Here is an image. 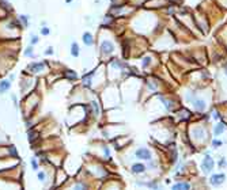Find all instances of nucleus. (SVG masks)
<instances>
[{
	"label": "nucleus",
	"instance_id": "f257e3e1",
	"mask_svg": "<svg viewBox=\"0 0 227 190\" xmlns=\"http://www.w3.org/2000/svg\"><path fill=\"white\" fill-rule=\"evenodd\" d=\"M213 167H215L213 159L209 156V155H205L204 159H203V163H201V171L204 174H209L211 171L213 170Z\"/></svg>",
	"mask_w": 227,
	"mask_h": 190
},
{
	"label": "nucleus",
	"instance_id": "f03ea898",
	"mask_svg": "<svg viewBox=\"0 0 227 190\" xmlns=\"http://www.w3.org/2000/svg\"><path fill=\"white\" fill-rule=\"evenodd\" d=\"M135 156L137 157V159H142V160H151V151L148 148H139L136 149V152H135Z\"/></svg>",
	"mask_w": 227,
	"mask_h": 190
},
{
	"label": "nucleus",
	"instance_id": "7ed1b4c3",
	"mask_svg": "<svg viewBox=\"0 0 227 190\" xmlns=\"http://www.w3.org/2000/svg\"><path fill=\"white\" fill-rule=\"evenodd\" d=\"M224 179H226L224 174H213L209 178V183L212 185V186H219V185H222L224 182Z\"/></svg>",
	"mask_w": 227,
	"mask_h": 190
},
{
	"label": "nucleus",
	"instance_id": "20e7f679",
	"mask_svg": "<svg viewBox=\"0 0 227 190\" xmlns=\"http://www.w3.org/2000/svg\"><path fill=\"white\" fill-rule=\"evenodd\" d=\"M113 50H114V46H113L112 42H109V41H104V42L101 43V53L102 54L109 56V54L113 53Z\"/></svg>",
	"mask_w": 227,
	"mask_h": 190
},
{
	"label": "nucleus",
	"instance_id": "39448f33",
	"mask_svg": "<svg viewBox=\"0 0 227 190\" xmlns=\"http://www.w3.org/2000/svg\"><path fill=\"white\" fill-rule=\"evenodd\" d=\"M82 41L86 46H93L94 45V38H93V35H91V33H88V31L83 33Z\"/></svg>",
	"mask_w": 227,
	"mask_h": 190
},
{
	"label": "nucleus",
	"instance_id": "423d86ee",
	"mask_svg": "<svg viewBox=\"0 0 227 190\" xmlns=\"http://www.w3.org/2000/svg\"><path fill=\"white\" fill-rule=\"evenodd\" d=\"M11 88V80H0V94H4Z\"/></svg>",
	"mask_w": 227,
	"mask_h": 190
},
{
	"label": "nucleus",
	"instance_id": "0eeeda50",
	"mask_svg": "<svg viewBox=\"0 0 227 190\" xmlns=\"http://www.w3.org/2000/svg\"><path fill=\"white\" fill-rule=\"evenodd\" d=\"M69 53H71V56L72 57H79V54H80V48H79V45H78V42H72L71 43V49H69Z\"/></svg>",
	"mask_w": 227,
	"mask_h": 190
},
{
	"label": "nucleus",
	"instance_id": "6e6552de",
	"mask_svg": "<svg viewBox=\"0 0 227 190\" xmlns=\"http://www.w3.org/2000/svg\"><path fill=\"white\" fill-rule=\"evenodd\" d=\"M131 170L133 174H142L145 171V166L142 164V163H135V164L131 167Z\"/></svg>",
	"mask_w": 227,
	"mask_h": 190
},
{
	"label": "nucleus",
	"instance_id": "1a4fd4ad",
	"mask_svg": "<svg viewBox=\"0 0 227 190\" xmlns=\"http://www.w3.org/2000/svg\"><path fill=\"white\" fill-rule=\"evenodd\" d=\"M64 76H66L67 80H76L78 79V73L75 72V71L72 69H66V72H64Z\"/></svg>",
	"mask_w": 227,
	"mask_h": 190
},
{
	"label": "nucleus",
	"instance_id": "9d476101",
	"mask_svg": "<svg viewBox=\"0 0 227 190\" xmlns=\"http://www.w3.org/2000/svg\"><path fill=\"white\" fill-rule=\"evenodd\" d=\"M224 129H226V125H224L223 122H219V124L213 128V135H215V136L222 135V133L224 132Z\"/></svg>",
	"mask_w": 227,
	"mask_h": 190
},
{
	"label": "nucleus",
	"instance_id": "9b49d317",
	"mask_svg": "<svg viewBox=\"0 0 227 190\" xmlns=\"http://www.w3.org/2000/svg\"><path fill=\"white\" fill-rule=\"evenodd\" d=\"M193 106H194V109H196L197 111H203L205 109V102L203 99H196L193 102Z\"/></svg>",
	"mask_w": 227,
	"mask_h": 190
},
{
	"label": "nucleus",
	"instance_id": "f8f14e48",
	"mask_svg": "<svg viewBox=\"0 0 227 190\" xmlns=\"http://www.w3.org/2000/svg\"><path fill=\"white\" fill-rule=\"evenodd\" d=\"M29 68H30L31 72H40L41 69H44V62H34Z\"/></svg>",
	"mask_w": 227,
	"mask_h": 190
},
{
	"label": "nucleus",
	"instance_id": "ddd939ff",
	"mask_svg": "<svg viewBox=\"0 0 227 190\" xmlns=\"http://www.w3.org/2000/svg\"><path fill=\"white\" fill-rule=\"evenodd\" d=\"M33 53H34V48H33V45L27 46V48L25 49V52H23V54H25L26 57H34V56H33Z\"/></svg>",
	"mask_w": 227,
	"mask_h": 190
},
{
	"label": "nucleus",
	"instance_id": "4468645a",
	"mask_svg": "<svg viewBox=\"0 0 227 190\" xmlns=\"http://www.w3.org/2000/svg\"><path fill=\"white\" fill-rule=\"evenodd\" d=\"M173 189H190V185L189 183H175L173 186Z\"/></svg>",
	"mask_w": 227,
	"mask_h": 190
},
{
	"label": "nucleus",
	"instance_id": "2eb2a0df",
	"mask_svg": "<svg viewBox=\"0 0 227 190\" xmlns=\"http://www.w3.org/2000/svg\"><path fill=\"white\" fill-rule=\"evenodd\" d=\"M30 164H31V168H33L34 171H37V170H38V160H37L36 157H31V160H30Z\"/></svg>",
	"mask_w": 227,
	"mask_h": 190
},
{
	"label": "nucleus",
	"instance_id": "dca6fc26",
	"mask_svg": "<svg viewBox=\"0 0 227 190\" xmlns=\"http://www.w3.org/2000/svg\"><path fill=\"white\" fill-rule=\"evenodd\" d=\"M19 21L23 23V26L27 27V24H29V16L27 15H21L19 16Z\"/></svg>",
	"mask_w": 227,
	"mask_h": 190
},
{
	"label": "nucleus",
	"instance_id": "f3484780",
	"mask_svg": "<svg viewBox=\"0 0 227 190\" xmlns=\"http://www.w3.org/2000/svg\"><path fill=\"white\" fill-rule=\"evenodd\" d=\"M8 151H10V154H11L14 157H18V151H17V148H15V145H10L8 147Z\"/></svg>",
	"mask_w": 227,
	"mask_h": 190
},
{
	"label": "nucleus",
	"instance_id": "a211bd4d",
	"mask_svg": "<svg viewBox=\"0 0 227 190\" xmlns=\"http://www.w3.org/2000/svg\"><path fill=\"white\" fill-rule=\"evenodd\" d=\"M37 176H38V181L40 182H45V181H46V174H45L44 171H40Z\"/></svg>",
	"mask_w": 227,
	"mask_h": 190
},
{
	"label": "nucleus",
	"instance_id": "6ab92c4d",
	"mask_svg": "<svg viewBox=\"0 0 227 190\" xmlns=\"http://www.w3.org/2000/svg\"><path fill=\"white\" fill-rule=\"evenodd\" d=\"M150 62H151V59H150V57H144V59H143V61H142V67H143V68L148 67V65H150Z\"/></svg>",
	"mask_w": 227,
	"mask_h": 190
},
{
	"label": "nucleus",
	"instance_id": "aec40b11",
	"mask_svg": "<svg viewBox=\"0 0 227 190\" xmlns=\"http://www.w3.org/2000/svg\"><path fill=\"white\" fill-rule=\"evenodd\" d=\"M91 106H93V109H94V114H95V116H98V114H99V107H98V105H97L95 100H93V102H91Z\"/></svg>",
	"mask_w": 227,
	"mask_h": 190
},
{
	"label": "nucleus",
	"instance_id": "412c9836",
	"mask_svg": "<svg viewBox=\"0 0 227 190\" xmlns=\"http://www.w3.org/2000/svg\"><path fill=\"white\" fill-rule=\"evenodd\" d=\"M49 33H50V30L48 29L46 26H44V24H42V27H41V34H42V35H49Z\"/></svg>",
	"mask_w": 227,
	"mask_h": 190
},
{
	"label": "nucleus",
	"instance_id": "4be33fe9",
	"mask_svg": "<svg viewBox=\"0 0 227 190\" xmlns=\"http://www.w3.org/2000/svg\"><path fill=\"white\" fill-rule=\"evenodd\" d=\"M37 43H38V37H37V35H33V37L30 38V45H37Z\"/></svg>",
	"mask_w": 227,
	"mask_h": 190
},
{
	"label": "nucleus",
	"instance_id": "5701e85b",
	"mask_svg": "<svg viewBox=\"0 0 227 190\" xmlns=\"http://www.w3.org/2000/svg\"><path fill=\"white\" fill-rule=\"evenodd\" d=\"M222 144H223V143H222L220 140H213L212 141V148H219Z\"/></svg>",
	"mask_w": 227,
	"mask_h": 190
},
{
	"label": "nucleus",
	"instance_id": "b1692460",
	"mask_svg": "<svg viewBox=\"0 0 227 190\" xmlns=\"http://www.w3.org/2000/svg\"><path fill=\"white\" fill-rule=\"evenodd\" d=\"M104 151H105V157H110V151L106 147H104Z\"/></svg>",
	"mask_w": 227,
	"mask_h": 190
},
{
	"label": "nucleus",
	"instance_id": "393cba45",
	"mask_svg": "<svg viewBox=\"0 0 227 190\" xmlns=\"http://www.w3.org/2000/svg\"><path fill=\"white\" fill-rule=\"evenodd\" d=\"M212 117H213L215 119H218V118H220V114H219L218 111H212Z\"/></svg>",
	"mask_w": 227,
	"mask_h": 190
},
{
	"label": "nucleus",
	"instance_id": "a878e982",
	"mask_svg": "<svg viewBox=\"0 0 227 190\" xmlns=\"http://www.w3.org/2000/svg\"><path fill=\"white\" fill-rule=\"evenodd\" d=\"M53 53V48L52 46H50L49 49H46V50H45V54H46V56H49V54H52Z\"/></svg>",
	"mask_w": 227,
	"mask_h": 190
},
{
	"label": "nucleus",
	"instance_id": "bb28decb",
	"mask_svg": "<svg viewBox=\"0 0 227 190\" xmlns=\"http://www.w3.org/2000/svg\"><path fill=\"white\" fill-rule=\"evenodd\" d=\"M75 187H79V189H85V185H82V183H76V185H75Z\"/></svg>",
	"mask_w": 227,
	"mask_h": 190
},
{
	"label": "nucleus",
	"instance_id": "cd10ccee",
	"mask_svg": "<svg viewBox=\"0 0 227 190\" xmlns=\"http://www.w3.org/2000/svg\"><path fill=\"white\" fill-rule=\"evenodd\" d=\"M224 72H226V75H227V68H226V71H224Z\"/></svg>",
	"mask_w": 227,
	"mask_h": 190
}]
</instances>
